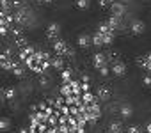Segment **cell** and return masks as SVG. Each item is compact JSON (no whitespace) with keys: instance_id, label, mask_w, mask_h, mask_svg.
Segmentation results:
<instances>
[{"instance_id":"4","label":"cell","mask_w":151,"mask_h":133,"mask_svg":"<svg viewBox=\"0 0 151 133\" xmlns=\"http://www.w3.org/2000/svg\"><path fill=\"white\" fill-rule=\"evenodd\" d=\"M107 64H109V57H107L105 53L98 51V53L93 55V66H94V69H96V71H98L100 68H103V66H107Z\"/></svg>"},{"instance_id":"15","label":"cell","mask_w":151,"mask_h":133,"mask_svg":"<svg viewBox=\"0 0 151 133\" xmlns=\"http://www.w3.org/2000/svg\"><path fill=\"white\" fill-rule=\"evenodd\" d=\"M93 46H96V48H101V46H105L103 34H101V32H98V30L93 34Z\"/></svg>"},{"instance_id":"8","label":"cell","mask_w":151,"mask_h":133,"mask_svg":"<svg viewBox=\"0 0 151 133\" xmlns=\"http://www.w3.org/2000/svg\"><path fill=\"white\" fill-rule=\"evenodd\" d=\"M123 18H117V16H114V14H110L107 20H105V23L110 27V29H114V30H119L121 27H123V21H121Z\"/></svg>"},{"instance_id":"11","label":"cell","mask_w":151,"mask_h":133,"mask_svg":"<svg viewBox=\"0 0 151 133\" xmlns=\"http://www.w3.org/2000/svg\"><path fill=\"white\" fill-rule=\"evenodd\" d=\"M139 66L142 69H146L147 73H151V53H146V55H142V57H139Z\"/></svg>"},{"instance_id":"2","label":"cell","mask_w":151,"mask_h":133,"mask_svg":"<svg viewBox=\"0 0 151 133\" xmlns=\"http://www.w3.org/2000/svg\"><path fill=\"white\" fill-rule=\"evenodd\" d=\"M46 37L52 43L57 41V39H60V23H57V21L48 23V27H46Z\"/></svg>"},{"instance_id":"7","label":"cell","mask_w":151,"mask_h":133,"mask_svg":"<svg viewBox=\"0 0 151 133\" xmlns=\"http://www.w3.org/2000/svg\"><path fill=\"white\" fill-rule=\"evenodd\" d=\"M110 68H112V73L116 75V77H124L126 75V64L124 62H119V60H116L112 66H110Z\"/></svg>"},{"instance_id":"27","label":"cell","mask_w":151,"mask_h":133,"mask_svg":"<svg viewBox=\"0 0 151 133\" xmlns=\"http://www.w3.org/2000/svg\"><path fill=\"white\" fill-rule=\"evenodd\" d=\"M146 131H147V133H151V122H149V124L146 126Z\"/></svg>"},{"instance_id":"1","label":"cell","mask_w":151,"mask_h":133,"mask_svg":"<svg viewBox=\"0 0 151 133\" xmlns=\"http://www.w3.org/2000/svg\"><path fill=\"white\" fill-rule=\"evenodd\" d=\"M52 48H53V53H55V55L68 57V59L75 57V50H73V48H69V46H68V43H66L62 37H60V39H57V41H53V43H52Z\"/></svg>"},{"instance_id":"26","label":"cell","mask_w":151,"mask_h":133,"mask_svg":"<svg viewBox=\"0 0 151 133\" xmlns=\"http://www.w3.org/2000/svg\"><path fill=\"white\" fill-rule=\"evenodd\" d=\"M82 82H91V78L87 75H82Z\"/></svg>"},{"instance_id":"10","label":"cell","mask_w":151,"mask_h":133,"mask_svg":"<svg viewBox=\"0 0 151 133\" xmlns=\"http://www.w3.org/2000/svg\"><path fill=\"white\" fill-rule=\"evenodd\" d=\"M82 101L86 105H94V103H100V98L96 96V92L87 91V92H82Z\"/></svg>"},{"instance_id":"23","label":"cell","mask_w":151,"mask_h":133,"mask_svg":"<svg viewBox=\"0 0 151 133\" xmlns=\"http://www.w3.org/2000/svg\"><path fill=\"white\" fill-rule=\"evenodd\" d=\"M114 2H117V0H98L100 7H103V9H105V7H110V6H112Z\"/></svg>"},{"instance_id":"5","label":"cell","mask_w":151,"mask_h":133,"mask_svg":"<svg viewBox=\"0 0 151 133\" xmlns=\"http://www.w3.org/2000/svg\"><path fill=\"white\" fill-rule=\"evenodd\" d=\"M130 32H132L133 36H142V34L146 32V23H144L142 20H133L132 25H130Z\"/></svg>"},{"instance_id":"13","label":"cell","mask_w":151,"mask_h":133,"mask_svg":"<svg viewBox=\"0 0 151 133\" xmlns=\"http://www.w3.org/2000/svg\"><path fill=\"white\" fill-rule=\"evenodd\" d=\"M18 96V91L14 87H7V89H2V99H7V101H14Z\"/></svg>"},{"instance_id":"3","label":"cell","mask_w":151,"mask_h":133,"mask_svg":"<svg viewBox=\"0 0 151 133\" xmlns=\"http://www.w3.org/2000/svg\"><path fill=\"white\" fill-rule=\"evenodd\" d=\"M109 9H110V14H114V16H117V18H124V16H126V13H128L126 4H124V2H121V0L114 2Z\"/></svg>"},{"instance_id":"9","label":"cell","mask_w":151,"mask_h":133,"mask_svg":"<svg viewBox=\"0 0 151 133\" xmlns=\"http://www.w3.org/2000/svg\"><path fill=\"white\" fill-rule=\"evenodd\" d=\"M96 96L100 98V101H109V99H110V89H109L107 85H98Z\"/></svg>"},{"instance_id":"29","label":"cell","mask_w":151,"mask_h":133,"mask_svg":"<svg viewBox=\"0 0 151 133\" xmlns=\"http://www.w3.org/2000/svg\"><path fill=\"white\" fill-rule=\"evenodd\" d=\"M107 133H112V131H107Z\"/></svg>"},{"instance_id":"17","label":"cell","mask_w":151,"mask_h":133,"mask_svg":"<svg viewBox=\"0 0 151 133\" xmlns=\"http://www.w3.org/2000/svg\"><path fill=\"white\" fill-rule=\"evenodd\" d=\"M107 131H112V133H121L123 131V124L119 122V121H112L110 124H109V129Z\"/></svg>"},{"instance_id":"28","label":"cell","mask_w":151,"mask_h":133,"mask_svg":"<svg viewBox=\"0 0 151 133\" xmlns=\"http://www.w3.org/2000/svg\"><path fill=\"white\" fill-rule=\"evenodd\" d=\"M121 2H124V4H130V2H132V0H121Z\"/></svg>"},{"instance_id":"25","label":"cell","mask_w":151,"mask_h":133,"mask_svg":"<svg viewBox=\"0 0 151 133\" xmlns=\"http://www.w3.org/2000/svg\"><path fill=\"white\" fill-rule=\"evenodd\" d=\"M48 82H50V78H48L46 75H41V77H39V84H41V85H45V87H46V85H48Z\"/></svg>"},{"instance_id":"18","label":"cell","mask_w":151,"mask_h":133,"mask_svg":"<svg viewBox=\"0 0 151 133\" xmlns=\"http://www.w3.org/2000/svg\"><path fill=\"white\" fill-rule=\"evenodd\" d=\"M11 129V121L4 115L2 119H0V131H2V133H6V131H9Z\"/></svg>"},{"instance_id":"19","label":"cell","mask_w":151,"mask_h":133,"mask_svg":"<svg viewBox=\"0 0 151 133\" xmlns=\"http://www.w3.org/2000/svg\"><path fill=\"white\" fill-rule=\"evenodd\" d=\"M60 80H62V84L71 82V80H73V71H71V69H64V71H60Z\"/></svg>"},{"instance_id":"21","label":"cell","mask_w":151,"mask_h":133,"mask_svg":"<svg viewBox=\"0 0 151 133\" xmlns=\"http://www.w3.org/2000/svg\"><path fill=\"white\" fill-rule=\"evenodd\" d=\"M75 6H77L78 9H89V6H91V0H75Z\"/></svg>"},{"instance_id":"14","label":"cell","mask_w":151,"mask_h":133,"mask_svg":"<svg viewBox=\"0 0 151 133\" xmlns=\"http://www.w3.org/2000/svg\"><path fill=\"white\" fill-rule=\"evenodd\" d=\"M119 114H121L123 119H130L132 114H133V107H132L130 103H123V105L119 107Z\"/></svg>"},{"instance_id":"6","label":"cell","mask_w":151,"mask_h":133,"mask_svg":"<svg viewBox=\"0 0 151 133\" xmlns=\"http://www.w3.org/2000/svg\"><path fill=\"white\" fill-rule=\"evenodd\" d=\"M77 46L82 48V50L91 48V46H93V36H89V34H80V36L77 37Z\"/></svg>"},{"instance_id":"24","label":"cell","mask_w":151,"mask_h":133,"mask_svg":"<svg viewBox=\"0 0 151 133\" xmlns=\"http://www.w3.org/2000/svg\"><path fill=\"white\" fill-rule=\"evenodd\" d=\"M142 84L147 85V87H151V73H146V75L142 77Z\"/></svg>"},{"instance_id":"12","label":"cell","mask_w":151,"mask_h":133,"mask_svg":"<svg viewBox=\"0 0 151 133\" xmlns=\"http://www.w3.org/2000/svg\"><path fill=\"white\" fill-rule=\"evenodd\" d=\"M52 69L64 71V57H60V55H53L52 57Z\"/></svg>"},{"instance_id":"22","label":"cell","mask_w":151,"mask_h":133,"mask_svg":"<svg viewBox=\"0 0 151 133\" xmlns=\"http://www.w3.org/2000/svg\"><path fill=\"white\" fill-rule=\"evenodd\" d=\"M13 75H14L16 78H23V77H25V71H23V66H22V64L16 66V68L13 69Z\"/></svg>"},{"instance_id":"20","label":"cell","mask_w":151,"mask_h":133,"mask_svg":"<svg viewBox=\"0 0 151 133\" xmlns=\"http://www.w3.org/2000/svg\"><path fill=\"white\" fill-rule=\"evenodd\" d=\"M69 94H73V87H71V84L68 82V84H62L60 85V96H69Z\"/></svg>"},{"instance_id":"16","label":"cell","mask_w":151,"mask_h":133,"mask_svg":"<svg viewBox=\"0 0 151 133\" xmlns=\"http://www.w3.org/2000/svg\"><path fill=\"white\" fill-rule=\"evenodd\" d=\"M0 13H13V0H0Z\"/></svg>"}]
</instances>
